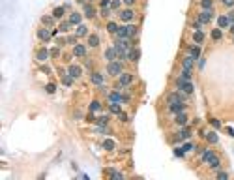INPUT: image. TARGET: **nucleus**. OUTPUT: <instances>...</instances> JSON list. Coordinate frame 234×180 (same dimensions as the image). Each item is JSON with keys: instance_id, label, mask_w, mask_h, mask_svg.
Instances as JSON below:
<instances>
[{"instance_id": "f257e3e1", "label": "nucleus", "mask_w": 234, "mask_h": 180, "mask_svg": "<svg viewBox=\"0 0 234 180\" xmlns=\"http://www.w3.org/2000/svg\"><path fill=\"white\" fill-rule=\"evenodd\" d=\"M114 36H116V38H127V39H131V38L137 36V26H133V24L118 26V32H116Z\"/></svg>"}, {"instance_id": "f03ea898", "label": "nucleus", "mask_w": 234, "mask_h": 180, "mask_svg": "<svg viewBox=\"0 0 234 180\" xmlns=\"http://www.w3.org/2000/svg\"><path fill=\"white\" fill-rule=\"evenodd\" d=\"M124 71V66H122V60H112L107 64V73L112 75V77H118L120 73Z\"/></svg>"}, {"instance_id": "7ed1b4c3", "label": "nucleus", "mask_w": 234, "mask_h": 180, "mask_svg": "<svg viewBox=\"0 0 234 180\" xmlns=\"http://www.w3.org/2000/svg\"><path fill=\"white\" fill-rule=\"evenodd\" d=\"M131 81H133V75L127 73V71H122V73L118 75V88H120V86H127V85H131Z\"/></svg>"}, {"instance_id": "20e7f679", "label": "nucleus", "mask_w": 234, "mask_h": 180, "mask_svg": "<svg viewBox=\"0 0 234 180\" xmlns=\"http://www.w3.org/2000/svg\"><path fill=\"white\" fill-rule=\"evenodd\" d=\"M202 24H206V23H210L212 19H214V9H202L201 13H199V17H197Z\"/></svg>"}, {"instance_id": "39448f33", "label": "nucleus", "mask_w": 234, "mask_h": 180, "mask_svg": "<svg viewBox=\"0 0 234 180\" xmlns=\"http://www.w3.org/2000/svg\"><path fill=\"white\" fill-rule=\"evenodd\" d=\"M120 21H124V23H129V21H133L135 19V11L133 9H129V8H126V9H122L120 11Z\"/></svg>"}, {"instance_id": "423d86ee", "label": "nucleus", "mask_w": 234, "mask_h": 180, "mask_svg": "<svg viewBox=\"0 0 234 180\" xmlns=\"http://www.w3.org/2000/svg\"><path fill=\"white\" fill-rule=\"evenodd\" d=\"M169 111H171L172 115H180V113H186V105H184V101L169 103Z\"/></svg>"}, {"instance_id": "0eeeda50", "label": "nucleus", "mask_w": 234, "mask_h": 180, "mask_svg": "<svg viewBox=\"0 0 234 180\" xmlns=\"http://www.w3.org/2000/svg\"><path fill=\"white\" fill-rule=\"evenodd\" d=\"M49 56H51V51H49L47 47H41V49H37V53H36V60H37V62H45V60H49Z\"/></svg>"}, {"instance_id": "6e6552de", "label": "nucleus", "mask_w": 234, "mask_h": 180, "mask_svg": "<svg viewBox=\"0 0 234 180\" xmlns=\"http://www.w3.org/2000/svg\"><path fill=\"white\" fill-rule=\"evenodd\" d=\"M103 81H105V75H103V73H99V71H92V75H90V83H92V85L101 86Z\"/></svg>"}, {"instance_id": "1a4fd4ad", "label": "nucleus", "mask_w": 234, "mask_h": 180, "mask_svg": "<svg viewBox=\"0 0 234 180\" xmlns=\"http://www.w3.org/2000/svg\"><path fill=\"white\" fill-rule=\"evenodd\" d=\"M67 73H69L73 79H79V77L82 75V69H81V66H77V64H71V66L67 68Z\"/></svg>"}, {"instance_id": "9d476101", "label": "nucleus", "mask_w": 234, "mask_h": 180, "mask_svg": "<svg viewBox=\"0 0 234 180\" xmlns=\"http://www.w3.org/2000/svg\"><path fill=\"white\" fill-rule=\"evenodd\" d=\"M37 38H39L41 41H49V39L52 38V34L49 32V28H47V26H43V28H39V30H37Z\"/></svg>"}, {"instance_id": "9b49d317", "label": "nucleus", "mask_w": 234, "mask_h": 180, "mask_svg": "<svg viewBox=\"0 0 234 180\" xmlns=\"http://www.w3.org/2000/svg\"><path fill=\"white\" fill-rule=\"evenodd\" d=\"M141 58V51L137 49V47H131L129 51H127V60H131V62H137Z\"/></svg>"}, {"instance_id": "f8f14e48", "label": "nucleus", "mask_w": 234, "mask_h": 180, "mask_svg": "<svg viewBox=\"0 0 234 180\" xmlns=\"http://www.w3.org/2000/svg\"><path fill=\"white\" fill-rule=\"evenodd\" d=\"M109 101H114V103H122V101H126V98L118 92V90H114V92H109Z\"/></svg>"}, {"instance_id": "ddd939ff", "label": "nucleus", "mask_w": 234, "mask_h": 180, "mask_svg": "<svg viewBox=\"0 0 234 180\" xmlns=\"http://www.w3.org/2000/svg\"><path fill=\"white\" fill-rule=\"evenodd\" d=\"M167 101L169 103H176V101H184V92H172L167 96Z\"/></svg>"}, {"instance_id": "4468645a", "label": "nucleus", "mask_w": 234, "mask_h": 180, "mask_svg": "<svg viewBox=\"0 0 234 180\" xmlns=\"http://www.w3.org/2000/svg\"><path fill=\"white\" fill-rule=\"evenodd\" d=\"M189 137H191V131H189V128L182 126V130L178 131V137H176L174 141H184V139H189Z\"/></svg>"}, {"instance_id": "2eb2a0df", "label": "nucleus", "mask_w": 234, "mask_h": 180, "mask_svg": "<svg viewBox=\"0 0 234 180\" xmlns=\"http://www.w3.org/2000/svg\"><path fill=\"white\" fill-rule=\"evenodd\" d=\"M73 54L75 56H86V47L81 45V43H75L73 45Z\"/></svg>"}, {"instance_id": "dca6fc26", "label": "nucleus", "mask_w": 234, "mask_h": 180, "mask_svg": "<svg viewBox=\"0 0 234 180\" xmlns=\"http://www.w3.org/2000/svg\"><path fill=\"white\" fill-rule=\"evenodd\" d=\"M193 66H195V58H193L191 54L182 60V68H184V69H193Z\"/></svg>"}, {"instance_id": "f3484780", "label": "nucleus", "mask_w": 234, "mask_h": 180, "mask_svg": "<svg viewBox=\"0 0 234 180\" xmlns=\"http://www.w3.org/2000/svg\"><path fill=\"white\" fill-rule=\"evenodd\" d=\"M82 8H84V17H88V19H94V17H96V9H94L92 4H84Z\"/></svg>"}, {"instance_id": "a211bd4d", "label": "nucleus", "mask_w": 234, "mask_h": 180, "mask_svg": "<svg viewBox=\"0 0 234 180\" xmlns=\"http://www.w3.org/2000/svg\"><path fill=\"white\" fill-rule=\"evenodd\" d=\"M81 21H82V15H81L79 11H73V13L69 15V23H71V24L79 26V24H81Z\"/></svg>"}, {"instance_id": "6ab92c4d", "label": "nucleus", "mask_w": 234, "mask_h": 180, "mask_svg": "<svg viewBox=\"0 0 234 180\" xmlns=\"http://www.w3.org/2000/svg\"><path fill=\"white\" fill-rule=\"evenodd\" d=\"M208 165L212 167V169H216V171H219V167H221V162H219V158L214 154V156H210V160H208Z\"/></svg>"}, {"instance_id": "aec40b11", "label": "nucleus", "mask_w": 234, "mask_h": 180, "mask_svg": "<svg viewBox=\"0 0 234 180\" xmlns=\"http://www.w3.org/2000/svg\"><path fill=\"white\" fill-rule=\"evenodd\" d=\"M64 15H66V6H58V8L52 9V17L54 19H62Z\"/></svg>"}, {"instance_id": "412c9836", "label": "nucleus", "mask_w": 234, "mask_h": 180, "mask_svg": "<svg viewBox=\"0 0 234 180\" xmlns=\"http://www.w3.org/2000/svg\"><path fill=\"white\" fill-rule=\"evenodd\" d=\"M217 24H219V28H229V26H231V21H229L227 15H219V17H217Z\"/></svg>"}, {"instance_id": "4be33fe9", "label": "nucleus", "mask_w": 234, "mask_h": 180, "mask_svg": "<svg viewBox=\"0 0 234 180\" xmlns=\"http://www.w3.org/2000/svg\"><path fill=\"white\" fill-rule=\"evenodd\" d=\"M88 45H90L92 49H96V47L99 45V36H97V34H88Z\"/></svg>"}, {"instance_id": "5701e85b", "label": "nucleus", "mask_w": 234, "mask_h": 180, "mask_svg": "<svg viewBox=\"0 0 234 180\" xmlns=\"http://www.w3.org/2000/svg\"><path fill=\"white\" fill-rule=\"evenodd\" d=\"M105 58H107V62L116 60V49H114V45H112V47H109V49L105 51Z\"/></svg>"}, {"instance_id": "b1692460", "label": "nucleus", "mask_w": 234, "mask_h": 180, "mask_svg": "<svg viewBox=\"0 0 234 180\" xmlns=\"http://www.w3.org/2000/svg\"><path fill=\"white\" fill-rule=\"evenodd\" d=\"M189 54H191L195 60H199V58H201V45H191V47H189Z\"/></svg>"}, {"instance_id": "393cba45", "label": "nucleus", "mask_w": 234, "mask_h": 180, "mask_svg": "<svg viewBox=\"0 0 234 180\" xmlns=\"http://www.w3.org/2000/svg\"><path fill=\"white\" fill-rule=\"evenodd\" d=\"M75 36H77V38H82V36H88V28H86L84 24H79V26L75 28Z\"/></svg>"}, {"instance_id": "a878e982", "label": "nucleus", "mask_w": 234, "mask_h": 180, "mask_svg": "<svg viewBox=\"0 0 234 180\" xmlns=\"http://www.w3.org/2000/svg\"><path fill=\"white\" fill-rule=\"evenodd\" d=\"M174 122H176L178 126H186V124H187V116H186V113H180V115H176Z\"/></svg>"}, {"instance_id": "bb28decb", "label": "nucleus", "mask_w": 234, "mask_h": 180, "mask_svg": "<svg viewBox=\"0 0 234 180\" xmlns=\"http://www.w3.org/2000/svg\"><path fill=\"white\" fill-rule=\"evenodd\" d=\"M109 111H111L112 115H120V113H122V107H120V103H114V101H111V105H109Z\"/></svg>"}, {"instance_id": "cd10ccee", "label": "nucleus", "mask_w": 234, "mask_h": 180, "mask_svg": "<svg viewBox=\"0 0 234 180\" xmlns=\"http://www.w3.org/2000/svg\"><path fill=\"white\" fill-rule=\"evenodd\" d=\"M107 32H109V34H116V32H118V24H116L114 21H109V23H107Z\"/></svg>"}, {"instance_id": "c85d7f7f", "label": "nucleus", "mask_w": 234, "mask_h": 180, "mask_svg": "<svg viewBox=\"0 0 234 180\" xmlns=\"http://www.w3.org/2000/svg\"><path fill=\"white\" fill-rule=\"evenodd\" d=\"M62 83H64L66 86H71V83H73V77H71L67 71H66V73L62 71Z\"/></svg>"}, {"instance_id": "c756f323", "label": "nucleus", "mask_w": 234, "mask_h": 180, "mask_svg": "<svg viewBox=\"0 0 234 180\" xmlns=\"http://www.w3.org/2000/svg\"><path fill=\"white\" fill-rule=\"evenodd\" d=\"M206 141H208V143H212V145H216V143L219 141V137H217V133H216V131H210V133H206Z\"/></svg>"}, {"instance_id": "7c9ffc66", "label": "nucleus", "mask_w": 234, "mask_h": 180, "mask_svg": "<svg viewBox=\"0 0 234 180\" xmlns=\"http://www.w3.org/2000/svg\"><path fill=\"white\" fill-rule=\"evenodd\" d=\"M210 36H212V39H216V41H219V39L223 38V32H221V28H214Z\"/></svg>"}, {"instance_id": "2f4dec72", "label": "nucleus", "mask_w": 234, "mask_h": 180, "mask_svg": "<svg viewBox=\"0 0 234 180\" xmlns=\"http://www.w3.org/2000/svg\"><path fill=\"white\" fill-rule=\"evenodd\" d=\"M193 39H195L197 43H202V39H204V34H202V30H195V32H193Z\"/></svg>"}, {"instance_id": "473e14b6", "label": "nucleus", "mask_w": 234, "mask_h": 180, "mask_svg": "<svg viewBox=\"0 0 234 180\" xmlns=\"http://www.w3.org/2000/svg\"><path fill=\"white\" fill-rule=\"evenodd\" d=\"M41 23H43L45 26H52V23H54V17H49V15H43V17H41Z\"/></svg>"}, {"instance_id": "72a5a7b5", "label": "nucleus", "mask_w": 234, "mask_h": 180, "mask_svg": "<svg viewBox=\"0 0 234 180\" xmlns=\"http://www.w3.org/2000/svg\"><path fill=\"white\" fill-rule=\"evenodd\" d=\"M88 109H90V113H97V111L101 109V103L96 100V101H92V103H90V107H88Z\"/></svg>"}, {"instance_id": "f704fd0d", "label": "nucleus", "mask_w": 234, "mask_h": 180, "mask_svg": "<svg viewBox=\"0 0 234 180\" xmlns=\"http://www.w3.org/2000/svg\"><path fill=\"white\" fill-rule=\"evenodd\" d=\"M96 124H97V126H109V116L105 115V116H99V118H96Z\"/></svg>"}, {"instance_id": "c9c22d12", "label": "nucleus", "mask_w": 234, "mask_h": 180, "mask_svg": "<svg viewBox=\"0 0 234 180\" xmlns=\"http://www.w3.org/2000/svg\"><path fill=\"white\" fill-rule=\"evenodd\" d=\"M114 147H116L114 141H111V139H105V141H103V148H105V150H114Z\"/></svg>"}, {"instance_id": "e433bc0d", "label": "nucleus", "mask_w": 234, "mask_h": 180, "mask_svg": "<svg viewBox=\"0 0 234 180\" xmlns=\"http://www.w3.org/2000/svg\"><path fill=\"white\" fill-rule=\"evenodd\" d=\"M202 9H214V0H201Z\"/></svg>"}, {"instance_id": "4c0bfd02", "label": "nucleus", "mask_w": 234, "mask_h": 180, "mask_svg": "<svg viewBox=\"0 0 234 180\" xmlns=\"http://www.w3.org/2000/svg\"><path fill=\"white\" fill-rule=\"evenodd\" d=\"M69 28H71V23H69V21H64V23H60V26H58L60 32H67Z\"/></svg>"}, {"instance_id": "58836bf2", "label": "nucleus", "mask_w": 234, "mask_h": 180, "mask_svg": "<svg viewBox=\"0 0 234 180\" xmlns=\"http://www.w3.org/2000/svg\"><path fill=\"white\" fill-rule=\"evenodd\" d=\"M180 77H182L184 81H191V69H182Z\"/></svg>"}, {"instance_id": "ea45409f", "label": "nucleus", "mask_w": 234, "mask_h": 180, "mask_svg": "<svg viewBox=\"0 0 234 180\" xmlns=\"http://www.w3.org/2000/svg\"><path fill=\"white\" fill-rule=\"evenodd\" d=\"M174 156H176V158H184V156H186V150H184V148H174Z\"/></svg>"}, {"instance_id": "a19ab883", "label": "nucleus", "mask_w": 234, "mask_h": 180, "mask_svg": "<svg viewBox=\"0 0 234 180\" xmlns=\"http://www.w3.org/2000/svg\"><path fill=\"white\" fill-rule=\"evenodd\" d=\"M109 175H111V177H112V178H116V180L124 178V175H122V173H116V171H112V169H111V171H109Z\"/></svg>"}, {"instance_id": "79ce46f5", "label": "nucleus", "mask_w": 234, "mask_h": 180, "mask_svg": "<svg viewBox=\"0 0 234 180\" xmlns=\"http://www.w3.org/2000/svg\"><path fill=\"white\" fill-rule=\"evenodd\" d=\"M45 90H47V94H54V90H56V86H54L52 83H49V85L45 86Z\"/></svg>"}, {"instance_id": "37998d69", "label": "nucleus", "mask_w": 234, "mask_h": 180, "mask_svg": "<svg viewBox=\"0 0 234 180\" xmlns=\"http://www.w3.org/2000/svg\"><path fill=\"white\" fill-rule=\"evenodd\" d=\"M120 6H122V0H112L111 2V9H118Z\"/></svg>"}, {"instance_id": "c03bdc74", "label": "nucleus", "mask_w": 234, "mask_h": 180, "mask_svg": "<svg viewBox=\"0 0 234 180\" xmlns=\"http://www.w3.org/2000/svg\"><path fill=\"white\" fill-rule=\"evenodd\" d=\"M111 15V8H101V17H109Z\"/></svg>"}, {"instance_id": "a18cd8bd", "label": "nucleus", "mask_w": 234, "mask_h": 180, "mask_svg": "<svg viewBox=\"0 0 234 180\" xmlns=\"http://www.w3.org/2000/svg\"><path fill=\"white\" fill-rule=\"evenodd\" d=\"M60 54V47H52L51 49V56H58Z\"/></svg>"}, {"instance_id": "49530a36", "label": "nucleus", "mask_w": 234, "mask_h": 180, "mask_svg": "<svg viewBox=\"0 0 234 180\" xmlns=\"http://www.w3.org/2000/svg\"><path fill=\"white\" fill-rule=\"evenodd\" d=\"M210 124H212L214 128H221V122H219L217 118H212V120H210Z\"/></svg>"}, {"instance_id": "de8ad7c7", "label": "nucleus", "mask_w": 234, "mask_h": 180, "mask_svg": "<svg viewBox=\"0 0 234 180\" xmlns=\"http://www.w3.org/2000/svg\"><path fill=\"white\" fill-rule=\"evenodd\" d=\"M217 178H221V180H227V178H229V175H227L225 171H219V173H217Z\"/></svg>"}, {"instance_id": "09e8293b", "label": "nucleus", "mask_w": 234, "mask_h": 180, "mask_svg": "<svg viewBox=\"0 0 234 180\" xmlns=\"http://www.w3.org/2000/svg\"><path fill=\"white\" fill-rule=\"evenodd\" d=\"M221 4H223V6H227V8H232V6H234V0H221Z\"/></svg>"}, {"instance_id": "8fccbe9b", "label": "nucleus", "mask_w": 234, "mask_h": 180, "mask_svg": "<svg viewBox=\"0 0 234 180\" xmlns=\"http://www.w3.org/2000/svg\"><path fill=\"white\" fill-rule=\"evenodd\" d=\"M201 26H202V23H201L199 19H197V21H193V28H195V30H201Z\"/></svg>"}, {"instance_id": "3c124183", "label": "nucleus", "mask_w": 234, "mask_h": 180, "mask_svg": "<svg viewBox=\"0 0 234 180\" xmlns=\"http://www.w3.org/2000/svg\"><path fill=\"white\" fill-rule=\"evenodd\" d=\"M66 41L73 45V43H77V36H69V38H66Z\"/></svg>"}, {"instance_id": "603ef678", "label": "nucleus", "mask_w": 234, "mask_h": 180, "mask_svg": "<svg viewBox=\"0 0 234 180\" xmlns=\"http://www.w3.org/2000/svg\"><path fill=\"white\" fill-rule=\"evenodd\" d=\"M111 2L112 0H101L99 4H101V8H111Z\"/></svg>"}, {"instance_id": "864d4df0", "label": "nucleus", "mask_w": 234, "mask_h": 180, "mask_svg": "<svg viewBox=\"0 0 234 180\" xmlns=\"http://www.w3.org/2000/svg\"><path fill=\"white\" fill-rule=\"evenodd\" d=\"M118 118H120L122 122H127V115H126V113H120V115H118Z\"/></svg>"}, {"instance_id": "5fc2aeb1", "label": "nucleus", "mask_w": 234, "mask_h": 180, "mask_svg": "<svg viewBox=\"0 0 234 180\" xmlns=\"http://www.w3.org/2000/svg\"><path fill=\"white\" fill-rule=\"evenodd\" d=\"M122 2H124V4H126L127 8H131V6H133V4H135L137 0H122Z\"/></svg>"}, {"instance_id": "6e6d98bb", "label": "nucleus", "mask_w": 234, "mask_h": 180, "mask_svg": "<svg viewBox=\"0 0 234 180\" xmlns=\"http://www.w3.org/2000/svg\"><path fill=\"white\" fill-rule=\"evenodd\" d=\"M227 17H229L231 24H232V23H234V9H232V11H229V13H227Z\"/></svg>"}, {"instance_id": "4d7b16f0", "label": "nucleus", "mask_w": 234, "mask_h": 180, "mask_svg": "<svg viewBox=\"0 0 234 180\" xmlns=\"http://www.w3.org/2000/svg\"><path fill=\"white\" fill-rule=\"evenodd\" d=\"M182 148H184V150H186V152H187V150H191V148H193V145H184V147H182Z\"/></svg>"}, {"instance_id": "13d9d810", "label": "nucleus", "mask_w": 234, "mask_h": 180, "mask_svg": "<svg viewBox=\"0 0 234 180\" xmlns=\"http://www.w3.org/2000/svg\"><path fill=\"white\" fill-rule=\"evenodd\" d=\"M199 68H204V58H199Z\"/></svg>"}, {"instance_id": "bf43d9fd", "label": "nucleus", "mask_w": 234, "mask_h": 180, "mask_svg": "<svg viewBox=\"0 0 234 180\" xmlns=\"http://www.w3.org/2000/svg\"><path fill=\"white\" fill-rule=\"evenodd\" d=\"M41 71H45V73H51V69H49L47 66H41Z\"/></svg>"}, {"instance_id": "052dcab7", "label": "nucleus", "mask_w": 234, "mask_h": 180, "mask_svg": "<svg viewBox=\"0 0 234 180\" xmlns=\"http://www.w3.org/2000/svg\"><path fill=\"white\" fill-rule=\"evenodd\" d=\"M227 131L231 133V137H234V130H231V128H227Z\"/></svg>"}, {"instance_id": "680f3d73", "label": "nucleus", "mask_w": 234, "mask_h": 180, "mask_svg": "<svg viewBox=\"0 0 234 180\" xmlns=\"http://www.w3.org/2000/svg\"><path fill=\"white\" fill-rule=\"evenodd\" d=\"M229 28H231V34H232V36H234V23H232V24H231V26H229Z\"/></svg>"}, {"instance_id": "e2e57ef3", "label": "nucleus", "mask_w": 234, "mask_h": 180, "mask_svg": "<svg viewBox=\"0 0 234 180\" xmlns=\"http://www.w3.org/2000/svg\"><path fill=\"white\" fill-rule=\"evenodd\" d=\"M90 2H92V0H90ZM86 4H88V0H86Z\"/></svg>"}]
</instances>
